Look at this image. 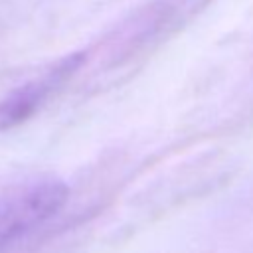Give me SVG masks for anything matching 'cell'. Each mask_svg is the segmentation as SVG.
Listing matches in <instances>:
<instances>
[{"label": "cell", "instance_id": "1", "mask_svg": "<svg viewBox=\"0 0 253 253\" xmlns=\"http://www.w3.org/2000/svg\"><path fill=\"white\" fill-rule=\"evenodd\" d=\"M69 188L57 178L16 184L0 194V253L40 229L61 211Z\"/></svg>", "mask_w": 253, "mask_h": 253}, {"label": "cell", "instance_id": "2", "mask_svg": "<svg viewBox=\"0 0 253 253\" xmlns=\"http://www.w3.org/2000/svg\"><path fill=\"white\" fill-rule=\"evenodd\" d=\"M83 55L73 53L59 59L42 75L26 81L24 85L12 89L0 99V132L16 128L18 125L32 119L40 107L77 71Z\"/></svg>", "mask_w": 253, "mask_h": 253}]
</instances>
